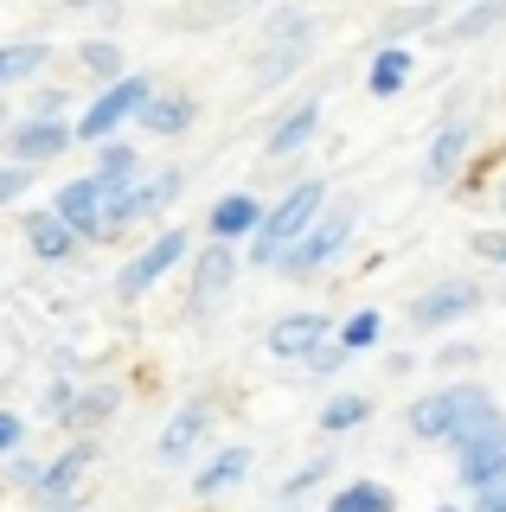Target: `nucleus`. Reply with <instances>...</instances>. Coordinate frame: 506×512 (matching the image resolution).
I'll list each match as a JSON object with an SVG mask.
<instances>
[{"label":"nucleus","instance_id":"f257e3e1","mask_svg":"<svg viewBox=\"0 0 506 512\" xmlns=\"http://www.w3.org/2000/svg\"><path fill=\"white\" fill-rule=\"evenodd\" d=\"M321 205H327V180H314V173H308V180H295L276 205H263V224H257V237H250V263H270L276 269V256L289 250L314 218H321Z\"/></svg>","mask_w":506,"mask_h":512},{"label":"nucleus","instance_id":"f03ea898","mask_svg":"<svg viewBox=\"0 0 506 512\" xmlns=\"http://www.w3.org/2000/svg\"><path fill=\"white\" fill-rule=\"evenodd\" d=\"M353 231H359V205H353V199H346V205H321V218H314L308 231L276 256V269H282L289 282L321 276V269H334V256L353 244Z\"/></svg>","mask_w":506,"mask_h":512},{"label":"nucleus","instance_id":"7ed1b4c3","mask_svg":"<svg viewBox=\"0 0 506 512\" xmlns=\"http://www.w3.org/2000/svg\"><path fill=\"white\" fill-rule=\"evenodd\" d=\"M186 192V173L180 167H154V173H135L129 186L109 199V212H103V237L116 244L122 231H135V224H148V218H161L173 199Z\"/></svg>","mask_w":506,"mask_h":512},{"label":"nucleus","instance_id":"20e7f679","mask_svg":"<svg viewBox=\"0 0 506 512\" xmlns=\"http://www.w3.org/2000/svg\"><path fill=\"white\" fill-rule=\"evenodd\" d=\"M148 90H154V84H148V77H135V71H129V77H116V84H103V90H97V103H90L84 116L71 122V135H77V141H90V148H97V141H109L122 122H135V109L148 103Z\"/></svg>","mask_w":506,"mask_h":512},{"label":"nucleus","instance_id":"39448f33","mask_svg":"<svg viewBox=\"0 0 506 512\" xmlns=\"http://www.w3.org/2000/svg\"><path fill=\"white\" fill-rule=\"evenodd\" d=\"M481 282L474 276H442V282H430L417 301H410V327L417 333H442V327H455V320H468V314H481Z\"/></svg>","mask_w":506,"mask_h":512},{"label":"nucleus","instance_id":"423d86ee","mask_svg":"<svg viewBox=\"0 0 506 512\" xmlns=\"http://www.w3.org/2000/svg\"><path fill=\"white\" fill-rule=\"evenodd\" d=\"M186 250H193V237H186L180 224H167V231L154 237L148 250H135L129 263L116 269V295H122V301H141V295H148V288L161 282V276H173V269L186 263Z\"/></svg>","mask_w":506,"mask_h":512},{"label":"nucleus","instance_id":"0eeeda50","mask_svg":"<svg viewBox=\"0 0 506 512\" xmlns=\"http://www.w3.org/2000/svg\"><path fill=\"white\" fill-rule=\"evenodd\" d=\"M474 404H487V391H481V384H442V391L417 397V404L404 410V429H410L417 442H449V429L462 423V416H468Z\"/></svg>","mask_w":506,"mask_h":512},{"label":"nucleus","instance_id":"6e6552de","mask_svg":"<svg viewBox=\"0 0 506 512\" xmlns=\"http://www.w3.org/2000/svg\"><path fill=\"white\" fill-rule=\"evenodd\" d=\"M90 468H97V436H71L65 442V455H52L39 468V487H33V500H84V480Z\"/></svg>","mask_w":506,"mask_h":512},{"label":"nucleus","instance_id":"1a4fd4ad","mask_svg":"<svg viewBox=\"0 0 506 512\" xmlns=\"http://www.w3.org/2000/svg\"><path fill=\"white\" fill-rule=\"evenodd\" d=\"M205 436H212V404H205V397H186V404L167 416L161 442H154V461H161V468H186V461H199Z\"/></svg>","mask_w":506,"mask_h":512},{"label":"nucleus","instance_id":"9d476101","mask_svg":"<svg viewBox=\"0 0 506 512\" xmlns=\"http://www.w3.org/2000/svg\"><path fill=\"white\" fill-rule=\"evenodd\" d=\"M237 244H218V237H205L199 256H193V295H186V308L193 314H212L218 301H225V288L237 282Z\"/></svg>","mask_w":506,"mask_h":512},{"label":"nucleus","instance_id":"9b49d317","mask_svg":"<svg viewBox=\"0 0 506 512\" xmlns=\"http://www.w3.org/2000/svg\"><path fill=\"white\" fill-rule=\"evenodd\" d=\"M71 116H26L7 128V154L20 160V167H45V160L71 154Z\"/></svg>","mask_w":506,"mask_h":512},{"label":"nucleus","instance_id":"f8f14e48","mask_svg":"<svg viewBox=\"0 0 506 512\" xmlns=\"http://www.w3.org/2000/svg\"><path fill=\"white\" fill-rule=\"evenodd\" d=\"M52 212L71 224L77 237H84V244H109L103 237V212H109V192L90 180V173H77V180H65L58 186V199H52Z\"/></svg>","mask_w":506,"mask_h":512},{"label":"nucleus","instance_id":"ddd939ff","mask_svg":"<svg viewBox=\"0 0 506 512\" xmlns=\"http://www.w3.org/2000/svg\"><path fill=\"white\" fill-rule=\"evenodd\" d=\"M135 122L148 128L154 141H180L186 128L199 122V96L193 90H148V103L135 109Z\"/></svg>","mask_w":506,"mask_h":512},{"label":"nucleus","instance_id":"4468645a","mask_svg":"<svg viewBox=\"0 0 506 512\" xmlns=\"http://www.w3.org/2000/svg\"><path fill=\"white\" fill-rule=\"evenodd\" d=\"M321 340H334V320H327L321 308H295V314H282L276 327H270V352H276V359H289V365H302Z\"/></svg>","mask_w":506,"mask_h":512},{"label":"nucleus","instance_id":"2eb2a0df","mask_svg":"<svg viewBox=\"0 0 506 512\" xmlns=\"http://www.w3.org/2000/svg\"><path fill=\"white\" fill-rule=\"evenodd\" d=\"M468 148H474V128L468 122H442L423 148V186H455V173L468 167Z\"/></svg>","mask_w":506,"mask_h":512},{"label":"nucleus","instance_id":"dca6fc26","mask_svg":"<svg viewBox=\"0 0 506 512\" xmlns=\"http://www.w3.org/2000/svg\"><path fill=\"white\" fill-rule=\"evenodd\" d=\"M20 231H26V250H33L39 263H71V256L84 250V237H77L71 224L52 212V205H39V212H26V224H20Z\"/></svg>","mask_w":506,"mask_h":512},{"label":"nucleus","instance_id":"f3484780","mask_svg":"<svg viewBox=\"0 0 506 512\" xmlns=\"http://www.w3.org/2000/svg\"><path fill=\"white\" fill-rule=\"evenodd\" d=\"M263 224V199L257 192H225V199L212 205V218H205V237H218V244H250Z\"/></svg>","mask_w":506,"mask_h":512},{"label":"nucleus","instance_id":"a211bd4d","mask_svg":"<svg viewBox=\"0 0 506 512\" xmlns=\"http://www.w3.org/2000/svg\"><path fill=\"white\" fill-rule=\"evenodd\" d=\"M116 404H122V384H77L71 404L58 410V423H65L71 436H97L109 416H116Z\"/></svg>","mask_w":506,"mask_h":512},{"label":"nucleus","instance_id":"6ab92c4d","mask_svg":"<svg viewBox=\"0 0 506 512\" xmlns=\"http://www.w3.org/2000/svg\"><path fill=\"white\" fill-rule=\"evenodd\" d=\"M417 77V52H410L404 39H385L366 64V90L378 96V103H391V96H404V84Z\"/></svg>","mask_w":506,"mask_h":512},{"label":"nucleus","instance_id":"aec40b11","mask_svg":"<svg viewBox=\"0 0 506 512\" xmlns=\"http://www.w3.org/2000/svg\"><path fill=\"white\" fill-rule=\"evenodd\" d=\"M314 135H321V103H314V96H302V103H295L289 116L270 128V141H263V160H295Z\"/></svg>","mask_w":506,"mask_h":512},{"label":"nucleus","instance_id":"412c9836","mask_svg":"<svg viewBox=\"0 0 506 512\" xmlns=\"http://www.w3.org/2000/svg\"><path fill=\"white\" fill-rule=\"evenodd\" d=\"M250 461H257V455H250V448H218V455L212 461H199V474H193V493H199V500H218V493H231V487H244V480H250Z\"/></svg>","mask_w":506,"mask_h":512},{"label":"nucleus","instance_id":"4be33fe9","mask_svg":"<svg viewBox=\"0 0 506 512\" xmlns=\"http://www.w3.org/2000/svg\"><path fill=\"white\" fill-rule=\"evenodd\" d=\"M135 173H141V154H135V148H129V141H122V135L97 141V167H90V180H97V186L109 192V199H116V192L129 186Z\"/></svg>","mask_w":506,"mask_h":512},{"label":"nucleus","instance_id":"5701e85b","mask_svg":"<svg viewBox=\"0 0 506 512\" xmlns=\"http://www.w3.org/2000/svg\"><path fill=\"white\" fill-rule=\"evenodd\" d=\"M455 480H462L468 493H481V487H494V480H506V442L462 448V455H455Z\"/></svg>","mask_w":506,"mask_h":512},{"label":"nucleus","instance_id":"b1692460","mask_svg":"<svg viewBox=\"0 0 506 512\" xmlns=\"http://www.w3.org/2000/svg\"><path fill=\"white\" fill-rule=\"evenodd\" d=\"M481 442H506V410H494V397L487 404H474L462 423L449 429V448L462 455V448H481Z\"/></svg>","mask_w":506,"mask_h":512},{"label":"nucleus","instance_id":"393cba45","mask_svg":"<svg viewBox=\"0 0 506 512\" xmlns=\"http://www.w3.org/2000/svg\"><path fill=\"white\" fill-rule=\"evenodd\" d=\"M45 64H52V45H45V39H13V45H0V90L39 77Z\"/></svg>","mask_w":506,"mask_h":512},{"label":"nucleus","instance_id":"a878e982","mask_svg":"<svg viewBox=\"0 0 506 512\" xmlns=\"http://www.w3.org/2000/svg\"><path fill=\"white\" fill-rule=\"evenodd\" d=\"M327 512H398V493L385 480H346V487H334Z\"/></svg>","mask_w":506,"mask_h":512},{"label":"nucleus","instance_id":"bb28decb","mask_svg":"<svg viewBox=\"0 0 506 512\" xmlns=\"http://www.w3.org/2000/svg\"><path fill=\"white\" fill-rule=\"evenodd\" d=\"M366 423H372V397L366 391L327 397V410H321V429H327V436H346V429H366Z\"/></svg>","mask_w":506,"mask_h":512},{"label":"nucleus","instance_id":"cd10ccee","mask_svg":"<svg viewBox=\"0 0 506 512\" xmlns=\"http://www.w3.org/2000/svg\"><path fill=\"white\" fill-rule=\"evenodd\" d=\"M77 64H84L97 84H116V77H129V58H122L116 39H84V45H77Z\"/></svg>","mask_w":506,"mask_h":512},{"label":"nucleus","instance_id":"c85d7f7f","mask_svg":"<svg viewBox=\"0 0 506 512\" xmlns=\"http://www.w3.org/2000/svg\"><path fill=\"white\" fill-rule=\"evenodd\" d=\"M378 333H385V314H378V308H359V314H346L340 327H334V340L359 359V352H372V346H378Z\"/></svg>","mask_w":506,"mask_h":512},{"label":"nucleus","instance_id":"c756f323","mask_svg":"<svg viewBox=\"0 0 506 512\" xmlns=\"http://www.w3.org/2000/svg\"><path fill=\"white\" fill-rule=\"evenodd\" d=\"M314 39V20L302 7H276L270 26H263V45H308Z\"/></svg>","mask_w":506,"mask_h":512},{"label":"nucleus","instance_id":"7c9ffc66","mask_svg":"<svg viewBox=\"0 0 506 512\" xmlns=\"http://www.w3.org/2000/svg\"><path fill=\"white\" fill-rule=\"evenodd\" d=\"M500 20H506V0H481V7H468L462 20L449 26V39H455V45H468V39H487V32H494Z\"/></svg>","mask_w":506,"mask_h":512},{"label":"nucleus","instance_id":"2f4dec72","mask_svg":"<svg viewBox=\"0 0 506 512\" xmlns=\"http://www.w3.org/2000/svg\"><path fill=\"white\" fill-rule=\"evenodd\" d=\"M334 480V455H314L308 468H295L289 480H282V506H295V500H308L314 487H327Z\"/></svg>","mask_w":506,"mask_h":512},{"label":"nucleus","instance_id":"473e14b6","mask_svg":"<svg viewBox=\"0 0 506 512\" xmlns=\"http://www.w3.org/2000/svg\"><path fill=\"white\" fill-rule=\"evenodd\" d=\"M263 52H270V58L257 64V84H282V77L302 64V45H263Z\"/></svg>","mask_w":506,"mask_h":512},{"label":"nucleus","instance_id":"72a5a7b5","mask_svg":"<svg viewBox=\"0 0 506 512\" xmlns=\"http://www.w3.org/2000/svg\"><path fill=\"white\" fill-rule=\"evenodd\" d=\"M346 359H353V352H346L340 340H321V346H314L308 359H302V372H314V378H334V372H346Z\"/></svg>","mask_w":506,"mask_h":512},{"label":"nucleus","instance_id":"f704fd0d","mask_svg":"<svg viewBox=\"0 0 506 512\" xmlns=\"http://www.w3.org/2000/svg\"><path fill=\"white\" fill-rule=\"evenodd\" d=\"M39 180V167H20V160H0V205H13V199H26Z\"/></svg>","mask_w":506,"mask_h":512},{"label":"nucleus","instance_id":"c9c22d12","mask_svg":"<svg viewBox=\"0 0 506 512\" xmlns=\"http://www.w3.org/2000/svg\"><path fill=\"white\" fill-rule=\"evenodd\" d=\"M20 442H26V416L20 410H0V455H13Z\"/></svg>","mask_w":506,"mask_h":512},{"label":"nucleus","instance_id":"e433bc0d","mask_svg":"<svg viewBox=\"0 0 506 512\" xmlns=\"http://www.w3.org/2000/svg\"><path fill=\"white\" fill-rule=\"evenodd\" d=\"M474 256H487V263L506 269V231H474Z\"/></svg>","mask_w":506,"mask_h":512},{"label":"nucleus","instance_id":"4c0bfd02","mask_svg":"<svg viewBox=\"0 0 506 512\" xmlns=\"http://www.w3.org/2000/svg\"><path fill=\"white\" fill-rule=\"evenodd\" d=\"M65 109H71V96H65V90H39L26 116H65Z\"/></svg>","mask_w":506,"mask_h":512},{"label":"nucleus","instance_id":"58836bf2","mask_svg":"<svg viewBox=\"0 0 506 512\" xmlns=\"http://www.w3.org/2000/svg\"><path fill=\"white\" fill-rule=\"evenodd\" d=\"M468 512H506V480H494V487H481Z\"/></svg>","mask_w":506,"mask_h":512},{"label":"nucleus","instance_id":"ea45409f","mask_svg":"<svg viewBox=\"0 0 506 512\" xmlns=\"http://www.w3.org/2000/svg\"><path fill=\"white\" fill-rule=\"evenodd\" d=\"M474 359H481V352H474V346H442L430 365H442V372H455V365H474Z\"/></svg>","mask_w":506,"mask_h":512},{"label":"nucleus","instance_id":"a19ab883","mask_svg":"<svg viewBox=\"0 0 506 512\" xmlns=\"http://www.w3.org/2000/svg\"><path fill=\"white\" fill-rule=\"evenodd\" d=\"M39 512H84V500H45Z\"/></svg>","mask_w":506,"mask_h":512},{"label":"nucleus","instance_id":"79ce46f5","mask_svg":"<svg viewBox=\"0 0 506 512\" xmlns=\"http://www.w3.org/2000/svg\"><path fill=\"white\" fill-rule=\"evenodd\" d=\"M494 212H500V218H506V180H500V192H494Z\"/></svg>","mask_w":506,"mask_h":512},{"label":"nucleus","instance_id":"37998d69","mask_svg":"<svg viewBox=\"0 0 506 512\" xmlns=\"http://www.w3.org/2000/svg\"><path fill=\"white\" fill-rule=\"evenodd\" d=\"M436 512H468V506H455V500H442V506H436Z\"/></svg>","mask_w":506,"mask_h":512},{"label":"nucleus","instance_id":"c03bdc74","mask_svg":"<svg viewBox=\"0 0 506 512\" xmlns=\"http://www.w3.org/2000/svg\"><path fill=\"white\" fill-rule=\"evenodd\" d=\"M65 7H97V0H65Z\"/></svg>","mask_w":506,"mask_h":512},{"label":"nucleus","instance_id":"a18cd8bd","mask_svg":"<svg viewBox=\"0 0 506 512\" xmlns=\"http://www.w3.org/2000/svg\"><path fill=\"white\" fill-rule=\"evenodd\" d=\"M0 128H7V103H0Z\"/></svg>","mask_w":506,"mask_h":512},{"label":"nucleus","instance_id":"49530a36","mask_svg":"<svg viewBox=\"0 0 506 512\" xmlns=\"http://www.w3.org/2000/svg\"><path fill=\"white\" fill-rule=\"evenodd\" d=\"M423 7H442V0H423Z\"/></svg>","mask_w":506,"mask_h":512}]
</instances>
